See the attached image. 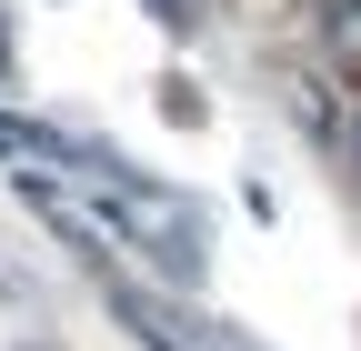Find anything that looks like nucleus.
I'll return each mask as SVG.
<instances>
[{
  "label": "nucleus",
  "mask_w": 361,
  "mask_h": 351,
  "mask_svg": "<svg viewBox=\"0 0 361 351\" xmlns=\"http://www.w3.org/2000/svg\"><path fill=\"white\" fill-rule=\"evenodd\" d=\"M90 181H101V211H111V231H121L130 251H151L171 281H201V211H191V201L151 191L130 161H90Z\"/></svg>",
  "instance_id": "nucleus-1"
}]
</instances>
